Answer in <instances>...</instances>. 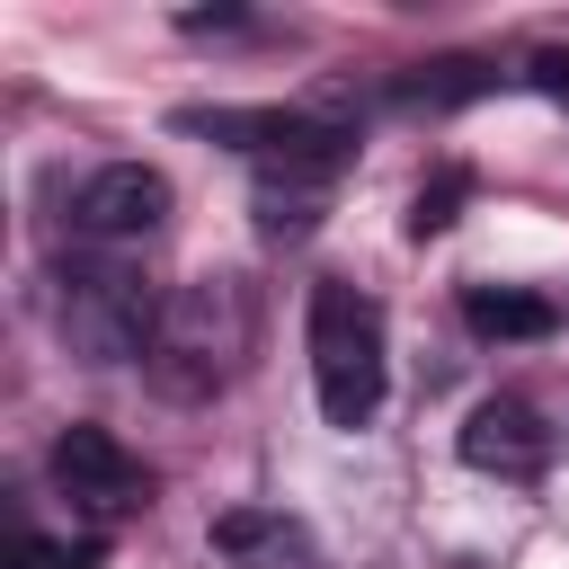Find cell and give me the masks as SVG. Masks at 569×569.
Masks as SVG:
<instances>
[{
	"label": "cell",
	"instance_id": "obj_1",
	"mask_svg": "<svg viewBox=\"0 0 569 569\" xmlns=\"http://www.w3.org/2000/svg\"><path fill=\"white\" fill-rule=\"evenodd\" d=\"M249 347H258V302H249V284H240V276H196V284L169 293L142 373H151L169 400H213V391L249 365Z\"/></svg>",
	"mask_w": 569,
	"mask_h": 569
},
{
	"label": "cell",
	"instance_id": "obj_2",
	"mask_svg": "<svg viewBox=\"0 0 569 569\" xmlns=\"http://www.w3.org/2000/svg\"><path fill=\"white\" fill-rule=\"evenodd\" d=\"M302 347H311V391H320V418L329 427H373L382 391H391V347H382V302L347 276H320L311 284V311H302Z\"/></svg>",
	"mask_w": 569,
	"mask_h": 569
},
{
	"label": "cell",
	"instance_id": "obj_3",
	"mask_svg": "<svg viewBox=\"0 0 569 569\" xmlns=\"http://www.w3.org/2000/svg\"><path fill=\"white\" fill-rule=\"evenodd\" d=\"M160 311L169 302L124 258H62V276H53V320L80 365H151Z\"/></svg>",
	"mask_w": 569,
	"mask_h": 569
},
{
	"label": "cell",
	"instance_id": "obj_4",
	"mask_svg": "<svg viewBox=\"0 0 569 569\" xmlns=\"http://www.w3.org/2000/svg\"><path fill=\"white\" fill-rule=\"evenodd\" d=\"M178 124H187V133H213V142H231V151H249L258 178H267V169H284V178H338V169L356 160V124L302 116V107H187Z\"/></svg>",
	"mask_w": 569,
	"mask_h": 569
},
{
	"label": "cell",
	"instance_id": "obj_5",
	"mask_svg": "<svg viewBox=\"0 0 569 569\" xmlns=\"http://www.w3.org/2000/svg\"><path fill=\"white\" fill-rule=\"evenodd\" d=\"M44 471H53V489H62L80 516H98V525H116V516L151 507V471H142V462H133L107 427H89V418H71V427L53 436Z\"/></svg>",
	"mask_w": 569,
	"mask_h": 569
},
{
	"label": "cell",
	"instance_id": "obj_6",
	"mask_svg": "<svg viewBox=\"0 0 569 569\" xmlns=\"http://www.w3.org/2000/svg\"><path fill=\"white\" fill-rule=\"evenodd\" d=\"M169 178L151 169V160H107V169H89L80 187H71V240H98V249H116V240H151L160 222H169Z\"/></svg>",
	"mask_w": 569,
	"mask_h": 569
},
{
	"label": "cell",
	"instance_id": "obj_7",
	"mask_svg": "<svg viewBox=\"0 0 569 569\" xmlns=\"http://www.w3.org/2000/svg\"><path fill=\"white\" fill-rule=\"evenodd\" d=\"M551 453H560L551 418H542L533 400H516V391H498V400H480V409L462 418V462L489 471V480H542Z\"/></svg>",
	"mask_w": 569,
	"mask_h": 569
},
{
	"label": "cell",
	"instance_id": "obj_8",
	"mask_svg": "<svg viewBox=\"0 0 569 569\" xmlns=\"http://www.w3.org/2000/svg\"><path fill=\"white\" fill-rule=\"evenodd\" d=\"M204 542L231 560V569H311V533L284 516V507H222L204 525Z\"/></svg>",
	"mask_w": 569,
	"mask_h": 569
},
{
	"label": "cell",
	"instance_id": "obj_9",
	"mask_svg": "<svg viewBox=\"0 0 569 569\" xmlns=\"http://www.w3.org/2000/svg\"><path fill=\"white\" fill-rule=\"evenodd\" d=\"M462 329L471 338H551L560 311L525 284H462Z\"/></svg>",
	"mask_w": 569,
	"mask_h": 569
},
{
	"label": "cell",
	"instance_id": "obj_10",
	"mask_svg": "<svg viewBox=\"0 0 569 569\" xmlns=\"http://www.w3.org/2000/svg\"><path fill=\"white\" fill-rule=\"evenodd\" d=\"M320 196H329V178H284V169H267V178H258V231H267V240H302V231L320 222Z\"/></svg>",
	"mask_w": 569,
	"mask_h": 569
},
{
	"label": "cell",
	"instance_id": "obj_11",
	"mask_svg": "<svg viewBox=\"0 0 569 569\" xmlns=\"http://www.w3.org/2000/svg\"><path fill=\"white\" fill-rule=\"evenodd\" d=\"M462 196H471V169H453V160H445V169L418 187V204H409V240H436V231L453 222V204H462Z\"/></svg>",
	"mask_w": 569,
	"mask_h": 569
},
{
	"label": "cell",
	"instance_id": "obj_12",
	"mask_svg": "<svg viewBox=\"0 0 569 569\" xmlns=\"http://www.w3.org/2000/svg\"><path fill=\"white\" fill-rule=\"evenodd\" d=\"M107 551L98 542H53V533H27L18 542V569H98Z\"/></svg>",
	"mask_w": 569,
	"mask_h": 569
}]
</instances>
